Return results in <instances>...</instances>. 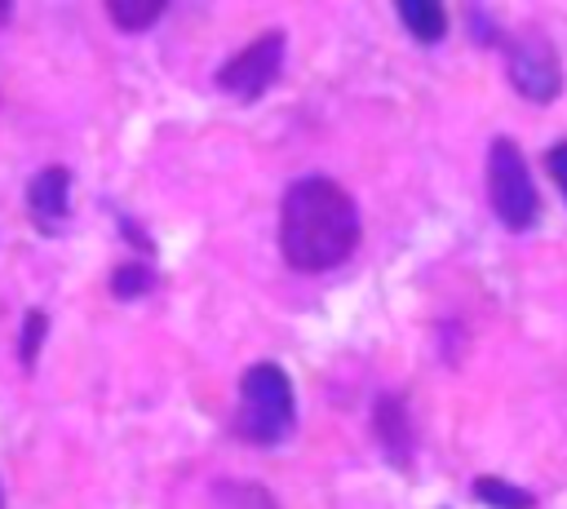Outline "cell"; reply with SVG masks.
<instances>
[{
  "label": "cell",
  "instance_id": "6da1fadb",
  "mask_svg": "<svg viewBox=\"0 0 567 509\" xmlns=\"http://www.w3.org/2000/svg\"><path fill=\"white\" fill-rule=\"evenodd\" d=\"M359 243V208L332 177H301L279 208V252L292 270L319 274L341 266Z\"/></svg>",
  "mask_w": 567,
  "mask_h": 509
},
{
  "label": "cell",
  "instance_id": "5b68a950",
  "mask_svg": "<svg viewBox=\"0 0 567 509\" xmlns=\"http://www.w3.org/2000/svg\"><path fill=\"white\" fill-rule=\"evenodd\" d=\"M509 84L527 102H554L558 97L563 62H558L554 44L540 31H523L518 40H509Z\"/></svg>",
  "mask_w": 567,
  "mask_h": 509
},
{
  "label": "cell",
  "instance_id": "7a4b0ae2",
  "mask_svg": "<svg viewBox=\"0 0 567 509\" xmlns=\"http://www.w3.org/2000/svg\"><path fill=\"white\" fill-rule=\"evenodd\" d=\"M292 429V381L275 363H252L239 376V412H235V434L270 447Z\"/></svg>",
  "mask_w": 567,
  "mask_h": 509
},
{
  "label": "cell",
  "instance_id": "8fae6325",
  "mask_svg": "<svg viewBox=\"0 0 567 509\" xmlns=\"http://www.w3.org/2000/svg\"><path fill=\"white\" fill-rule=\"evenodd\" d=\"M151 283H155V274H151L146 266H137V261H128V266H120V270L111 274V292H115L120 301H133V297L151 292Z\"/></svg>",
  "mask_w": 567,
  "mask_h": 509
},
{
  "label": "cell",
  "instance_id": "277c9868",
  "mask_svg": "<svg viewBox=\"0 0 567 509\" xmlns=\"http://www.w3.org/2000/svg\"><path fill=\"white\" fill-rule=\"evenodd\" d=\"M279 66H284V31H261L252 44H244L221 71H217V84L244 102L261 97L275 80H279Z\"/></svg>",
  "mask_w": 567,
  "mask_h": 509
},
{
  "label": "cell",
  "instance_id": "5bb4252c",
  "mask_svg": "<svg viewBox=\"0 0 567 509\" xmlns=\"http://www.w3.org/2000/svg\"><path fill=\"white\" fill-rule=\"evenodd\" d=\"M0 509H4V491H0Z\"/></svg>",
  "mask_w": 567,
  "mask_h": 509
},
{
  "label": "cell",
  "instance_id": "8992f818",
  "mask_svg": "<svg viewBox=\"0 0 567 509\" xmlns=\"http://www.w3.org/2000/svg\"><path fill=\"white\" fill-rule=\"evenodd\" d=\"M27 208H31V221L40 230L62 226L66 208H71V173L66 168H40L27 186Z\"/></svg>",
  "mask_w": 567,
  "mask_h": 509
},
{
  "label": "cell",
  "instance_id": "30bf717a",
  "mask_svg": "<svg viewBox=\"0 0 567 509\" xmlns=\"http://www.w3.org/2000/svg\"><path fill=\"white\" fill-rule=\"evenodd\" d=\"M159 13H164V0H146V4L111 0V4H106V18H111L115 27H124V31H142V27H151Z\"/></svg>",
  "mask_w": 567,
  "mask_h": 509
},
{
  "label": "cell",
  "instance_id": "3957f363",
  "mask_svg": "<svg viewBox=\"0 0 567 509\" xmlns=\"http://www.w3.org/2000/svg\"><path fill=\"white\" fill-rule=\"evenodd\" d=\"M487 199H492V212L501 217V226H509V230H532L540 217V199H536L527 159L509 137H496L487 146Z\"/></svg>",
  "mask_w": 567,
  "mask_h": 509
},
{
  "label": "cell",
  "instance_id": "52a82bcc",
  "mask_svg": "<svg viewBox=\"0 0 567 509\" xmlns=\"http://www.w3.org/2000/svg\"><path fill=\"white\" fill-rule=\"evenodd\" d=\"M377 434H381V447L390 451V460L408 465V456H412V425H408L403 398H381L377 403Z\"/></svg>",
  "mask_w": 567,
  "mask_h": 509
},
{
  "label": "cell",
  "instance_id": "9c48e42d",
  "mask_svg": "<svg viewBox=\"0 0 567 509\" xmlns=\"http://www.w3.org/2000/svg\"><path fill=\"white\" fill-rule=\"evenodd\" d=\"M474 496L483 505H496V509H532V491L501 482V478H474Z\"/></svg>",
  "mask_w": 567,
  "mask_h": 509
},
{
  "label": "cell",
  "instance_id": "ba28073f",
  "mask_svg": "<svg viewBox=\"0 0 567 509\" xmlns=\"http://www.w3.org/2000/svg\"><path fill=\"white\" fill-rule=\"evenodd\" d=\"M399 18H403V27H408L421 44H439V40L447 35V13H443V4H434V0H403V4H399Z\"/></svg>",
  "mask_w": 567,
  "mask_h": 509
},
{
  "label": "cell",
  "instance_id": "7c38bea8",
  "mask_svg": "<svg viewBox=\"0 0 567 509\" xmlns=\"http://www.w3.org/2000/svg\"><path fill=\"white\" fill-rule=\"evenodd\" d=\"M44 332H49L44 310H31V314H27V323H22V336H18V359H22V367H35V354H40Z\"/></svg>",
  "mask_w": 567,
  "mask_h": 509
},
{
  "label": "cell",
  "instance_id": "4fadbf2b",
  "mask_svg": "<svg viewBox=\"0 0 567 509\" xmlns=\"http://www.w3.org/2000/svg\"><path fill=\"white\" fill-rule=\"evenodd\" d=\"M545 168H549V177L558 181V190L567 195V142H558V146L545 155Z\"/></svg>",
  "mask_w": 567,
  "mask_h": 509
}]
</instances>
